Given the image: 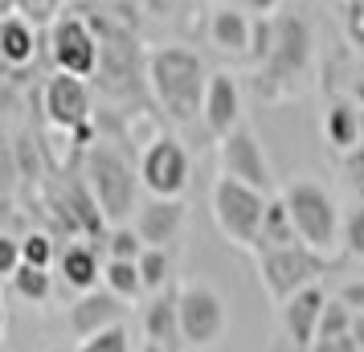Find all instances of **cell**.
I'll list each match as a JSON object with an SVG mask.
<instances>
[{
    "label": "cell",
    "mask_w": 364,
    "mask_h": 352,
    "mask_svg": "<svg viewBox=\"0 0 364 352\" xmlns=\"http://www.w3.org/2000/svg\"><path fill=\"white\" fill-rule=\"evenodd\" d=\"M209 74L213 70H205L200 53H193L188 46H160L148 53V90L176 127H193L205 115Z\"/></svg>",
    "instance_id": "cell-1"
},
{
    "label": "cell",
    "mask_w": 364,
    "mask_h": 352,
    "mask_svg": "<svg viewBox=\"0 0 364 352\" xmlns=\"http://www.w3.org/2000/svg\"><path fill=\"white\" fill-rule=\"evenodd\" d=\"M311 62H315L311 25L299 17V13H279L274 17V50H270L266 66L254 78L258 99L282 102V99L303 95V86L311 78Z\"/></svg>",
    "instance_id": "cell-2"
},
{
    "label": "cell",
    "mask_w": 364,
    "mask_h": 352,
    "mask_svg": "<svg viewBox=\"0 0 364 352\" xmlns=\"http://www.w3.org/2000/svg\"><path fill=\"white\" fill-rule=\"evenodd\" d=\"M41 111H46V119L58 132L86 139V148L99 144V135L90 127L95 111H90V86H86V78H74V74L46 78V86H41Z\"/></svg>",
    "instance_id": "cell-8"
},
{
    "label": "cell",
    "mask_w": 364,
    "mask_h": 352,
    "mask_svg": "<svg viewBox=\"0 0 364 352\" xmlns=\"http://www.w3.org/2000/svg\"><path fill=\"white\" fill-rule=\"evenodd\" d=\"M352 336H356V344H360V352H364V311L356 316V328H352Z\"/></svg>",
    "instance_id": "cell-38"
},
{
    "label": "cell",
    "mask_w": 364,
    "mask_h": 352,
    "mask_svg": "<svg viewBox=\"0 0 364 352\" xmlns=\"http://www.w3.org/2000/svg\"><path fill=\"white\" fill-rule=\"evenodd\" d=\"M217 164H221L225 176L242 181V185L262 188V193H270V197H274V188H279L274 164H270V156H266L262 139L250 132L246 123H242L237 132H230L225 139H217Z\"/></svg>",
    "instance_id": "cell-11"
},
{
    "label": "cell",
    "mask_w": 364,
    "mask_h": 352,
    "mask_svg": "<svg viewBox=\"0 0 364 352\" xmlns=\"http://www.w3.org/2000/svg\"><path fill=\"white\" fill-rule=\"evenodd\" d=\"M58 279L74 291V295H86V291H99L102 283V262L95 246H86V242H70L62 258H58Z\"/></svg>",
    "instance_id": "cell-19"
},
{
    "label": "cell",
    "mask_w": 364,
    "mask_h": 352,
    "mask_svg": "<svg viewBox=\"0 0 364 352\" xmlns=\"http://www.w3.org/2000/svg\"><path fill=\"white\" fill-rule=\"evenodd\" d=\"M328 291L319 283L303 287L299 295H291L287 303H279V324H282V336L291 340L295 352H311L315 340H319V319H323V307H328Z\"/></svg>",
    "instance_id": "cell-12"
},
{
    "label": "cell",
    "mask_w": 364,
    "mask_h": 352,
    "mask_svg": "<svg viewBox=\"0 0 364 352\" xmlns=\"http://www.w3.org/2000/svg\"><path fill=\"white\" fill-rule=\"evenodd\" d=\"M9 287H13V295L17 299H25V303H33V307H46V303L53 299V274L46 267H25L9 279Z\"/></svg>",
    "instance_id": "cell-23"
},
{
    "label": "cell",
    "mask_w": 364,
    "mask_h": 352,
    "mask_svg": "<svg viewBox=\"0 0 364 352\" xmlns=\"http://www.w3.org/2000/svg\"><path fill=\"white\" fill-rule=\"evenodd\" d=\"M139 274H144V287L148 295H160L164 287H172V250H160V246H148L139 254Z\"/></svg>",
    "instance_id": "cell-24"
},
{
    "label": "cell",
    "mask_w": 364,
    "mask_h": 352,
    "mask_svg": "<svg viewBox=\"0 0 364 352\" xmlns=\"http://www.w3.org/2000/svg\"><path fill=\"white\" fill-rule=\"evenodd\" d=\"M102 287L115 291L119 299H127V303H135L139 295H148L135 258H107V262H102Z\"/></svg>",
    "instance_id": "cell-22"
},
{
    "label": "cell",
    "mask_w": 364,
    "mask_h": 352,
    "mask_svg": "<svg viewBox=\"0 0 364 352\" xmlns=\"http://www.w3.org/2000/svg\"><path fill=\"white\" fill-rule=\"evenodd\" d=\"M360 148H364V111H360Z\"/></svg>",
    "instance_id": "cell-40"
},
{
    "label": "cell",
    "mask_w": 364,
    "mask_h": 352,
    "mask_svg": "<svg viewBox=\"0 0 364 352\" xmlns=\"http://www.w3.org/2000/svg\"><path fill=\"white\" fill-rule=\"evenodd\" d=\"M340 299H344L348 307H352V311L360 316V311H364V283H348L344 291H340Z\"/></svg>",
    "instance_id": "cell-36"
},
{
    "label": "cell",
    "mask_w": 364,
    "mask_h": 352,
    "mask_svg": "<svg viewBox=\"0 0 364 352\" xmlns=\"http://www.w3.org/2000/svg\"><path fill=\"white\" fill-rule=\"evenodd\" d=\"M21 267H25V246H21L17 234H4V238H0V274H4V279H13Z\"/></svg>",
    "instance_id": "cell-32"
},
{
    "label": "cell",
    "mask_w": 364,
    "mask_h": 352,
    "mask_svg": "<svg viewBox=\"0 0 364 352\" xmlns=\"http://www.w3.org/2000/svg\"><path fill=\"white\" fill-rule=\"evenodd\" d=\"M21 246H25V262H29V267H46V270H50L53 262L62 258L58 242H53L46 230H29V234L21 238Z\"/></svg>",
    "instance_id": "cell-27"
},
{
    "label": "cell",
    "mask_w": 364,
    "mask_h": 352,
    "mask_svg": "<svg viewBox=\"0 0 364 352\" xmlns=\"http://www.w3.org/2000/svg\"><path fill=\"white\" fill-rule=\"evenodd\" d=\"M282 0H246L250 13H258V17H274V9H279Z\"/></svg>",
    "instance_id": "cell-37"
},
{
    "label": "cell",
    "mask_w": 364,
    "mask_h": 352,
    "mask_svg": "<svg viewBox=\"0 0 364 352\" xmlns=\"http://www.w3.org/2000/svg\"><path fill=\"white\" fill-rule=\"evenodd\" d=\"M184 221H188V209H184L181 197H151V201L139 205L135 230H139V238H144V246L172 250L176 238L184 234Z\"/></svg>",
    "instance_id": "cell-15"
},
{
    "label": "cell",
    "mask_w": 364,
    "mask_h": 352,
    "mask_svg": "<svg viewBox=\"0 0 364 352\" xmlns=\"http://www.w3.org/2000/svg\"><path fill=\"white\" fill-rule=\"evenodd\" d=\"M144 336L164 352H188L181 332V283L164 287L160 295L144 303Z\"/></svg>",
    "instance_id": "cell-16"
},
{
    "label": "cell",
    "mask_w": 364,
    "mask_h": 352,
    "mask_svg": "<svg viewBox=\"0 0 364 352\" xmlns=\"http://www.w3.org/2000/svg\"><path fill=\"white\" fill-rule=\"evenodd\" d=\"M340 181L352 193V201H364V148L340 156Z\"/></svg>",
    "instance_id": "cell-31"
},
{
    "label": "cell",
    "mask_w": 364,
    "mask_h": 352,
    "mask_svg": "<svg viewBox=\"0 0 364 352\" xmlns=\"http://www.w3.org/2000/svg\"><path fill=\"white\" fill-rule=\"evenodd\" d=\"M50 352H66V348H50Z\"/></svg>",
    "instance_id": "cell-41"
},
{
    "label": "cell",
    "mask_w": 364,
    "mask_h": 352,
    "mask_svg": "<svg viewBox=\"0 0 364 352\" xmlns=\"http://www.w3.org/2000/svg\"><path fill=\"white\" fill-rule=\"evenodd\" d=\"M139 352H164V348H160V344H151V340H144V344H139Z\"/></svg>",
    "instance_id": "cell-39"
},
{
    "label": "cell",
    "mask_w": 364,
    "mask_h": 352,
    "mask_svg": "<svg viewBox=\"0 0 364 352\" xmlns=\"http://www.w3.org/2000/svg\"><path fill=\"white\" fill-rule=\"evenodd\" d=\"M311 352H360L356 336H336V340H315Z\"/></svg>",
    "instance_id": "cell-35"
},
{
    "label": "cell",
    "mask_w": 364,
    "mask_h": 352,
    "mask_svg": "<svg viewBox=\"0 0 364 352\" xmlns=\"http://www.w3.org/2000/svg\"><path fill=\"white\" fill-rule=\"evenodd\" d=\"M266 209H270V193L254 185H242L233 176H217L213 188H209V213H213V225L221 230V238L237 246V250H250L258 246V234H262Z\"/></svg>",
    "instance_id": "cell-5"
},
{
    "label": "cell",
    "mask_w": 364,
    "mask_h": 352,
    "mask_svg": "<svg viewBox=\"0 0 364 352\" xmlns=\"http://www.w3.org/2000/svg\"><path fill=\"white\" fill-rule=\"evenodd\" d=\"M340 250H344L348 258L364 262V201H356L344 213V246H340Z\"/></svg>",
    "instance_id": "cell-29"
},
{
    "label": "cell",
    "mask_w": 364,
    "mask_h": 352,
    "mask_svg": "<svg viewBox=\"0 0 364 352\" xmlns=\"http://www.w3.org/2000/svg\"><path fill=\"white\" fill-rule=\"evenodd\" d=\"M352 328H356V311H352V307H348L340 295H336V299H328V307H323V319H319V340L352 336Z\"/></svg>",
    "instance_id": "cell-26"
},
{
    "label": "cell",
    "mask_w": 364,
    "mask_h": 352,
    "mask_svg": "<svg viewBox=\"0 0 364 352\" xmlns=\"http://www.w3.org/2000/svg\"><path fill=\"white\" fill-rule=\"evenodd\" d=\"M360 111L364 107H356L352 99L328 102V111H323V144L331 151L348 156V151L360 148Z\"/></svg>",
    "instance_id": "cell-20"
},
{
    "label": "cell",
    "mask_w": 364,
    "mask_h": 352,
    "mask_svg": "<svg viewBox=\"0 0 364 352\" xmlns=\"http://www.w3.org/2000/svg\"><path fill=\"white\" fill-rule=\"evenodd\" d=\"M344 29H348V41L364 53V0H348L344 9Z\"/></svg>",
    "instance_id": "cell-33"
},
{
    "label": "cell",
    "mask_w": 364,
    "mask_h": 352,
    "mask_svg": "<svg viewBox=\"0 0 364 352\" xmlns=\"http://www.w3.org/2000/svg\"><path fill=\"white\" fill-rule=\"evenodd\" d=\"M295 242H303L299 230H295V218H291V209H287V201H282V193H274V197H270V209H266V221H262V234H258L254 254L282 250V246H295Z\"/></svg>",
    "instance_id": "cell-21"
},
{
    "label": "cell",
    "mask_w": 364,
    "mask_h": 352,
    "mask_svg": "<svg viewBox=\"0 0 364 352\" xmlns=\"http://www.w3.org/2000/svg\"><path fill=\"white\" fill-rule=\"evenodd\" d=\"M82 172H86V188L95 193L102 218L111 225H123L132 221V213H139V164H132L115 144H90L86 148V160H82Z\"/></svg>",
    "instance_id": "cell-3"
},
{
    "label": "cell",
    "mask_w": 364,
    "mask_h": 352,
    "mask_svg": "<svg viewBox=\"0 0 364 352\" xmlns=\"http://www.w3.org/2000/svg\"><path fill=\"white\" fill-rule=\"evenodd\" d=\"M188 176H193V160L176 135H156L139 156V181L148 197H184Z\"/></svg>",
    "instance_id": "cell-10"
},
{
    "label": "cell",
    "mask_w": 364,
    "mask_h": 352,
    "mask_svg": "<svg viewBox=\"0 0 364 352\" xmlns=\"http://www.w3.org/2000/svg\"><path fill=\"white\" fill-rule=\"evenodd\" d=\"M270 50H274V17H258V21H254V41H250L246 62L262 70L266 58H270Z\"/></svg>",
    "instance_id": "cell-30"
},
{
    "label": "cell",
    "mask_w": 364,
    "mask_h": 352,
    "mask_svg": "<svg viewBox=\"0 0 364 352\" xmlns=\"http://www.w3.org/2000/svg\"><path fill=\"white\" fill-rule=\"evenodd\" d=\"M336 258L311 250L307 242H295V246H282V250H262L254 254V267H258V283L266 287V295L279 303H287L291 295H299L303 287L319 283L331 270Z\"/></svg>",
    "instance_id": "cell-6"
},
{
    "label": "cell",
    "mask_w": 364,
    "mask_h": 352,
    "mask_svg": "<svg viewBox=\"0 0 364 352\" xmlns=\"http://www.w3.org/2000/svg\"><path fill=\"white\" fill-rule=\"evenodd\" d=\"M205 132L213 139H225L230 132L242 127V82L233 70H213L209 74V90H205Z\"/></svg>",
    "instance_id": "cell-13"
},
{
    "label": "cell",
    "mask_w": 364,
    "mask_h": 352,
    "mask_svg": "<svg viewBox=\"0 0 364 352\" xmlns=\"http://www.w3.org/2000/svg\"><path fill=\"white\" fill-rule=\"evenodd\" d=\"M66 319H70V332L78 340H86V336H99L107 328H115V324H127V299H119L115 291L99 287V291H86V295H78L70 303Z\"/></svg>",
    "instance_id": "cell-14"
},
{
    "label": "cell",
    "mask_w": 364,
    "mask_h": 352,
    "mask_svg": "<svg viewBox=\"0 0 364 352\" xmlns=\"http://www.w3.org/2000/svg\"><path fill=\"white\" fill-rule=\"evenodd\" d=\"M102 250H107V258H135L139 262V254L148 250V246H144V238H139V230H135L132 221H123V225H111L102 234Z\"/></svg>",
    "instance_id": "cell-25"
},
{
    "label": "cell",
    "mask_w": 364,
    "mask_h": 352,
    "mask_svg": "<svg viewBox=\"0 0 364 352\" xmlns=\"http://www.w3.org/2000/svg\"><path fill=\"white\" fill-rule=\"evenodd\" d=\"M50 62L58 74L90 78L102 66V37L82 17H58L50 29Z\"/></svg>",
    "instance_id": "cell-9"
},
{
    "label": "cell",
    "mask_w": 364,
    "mask_h": 352,
    "mask_svg": "<svg viewBox=\"0 0 364 352\" xmlns=\"http://www.w3.org/2000/svg\"><path fill=\"white\" fill-rule=\"evenodd\" d=\"M0 62L13 70H25L37 62V25L21 13H9L0 21Z\"/></svg>",
    "instance_id": "cell-18"
},
{
    "label": "cell",
    "mask_w": 364,
    "mask_h": 352,
    "mask_svg": "<svg viewBox=\"0 0 364 352\" xmlns=\"http://www.w3.org/2000/svg\"><path fill=\"white\" fill-rule=\"evenodd\" d=\"M282 201H287L291 218H295L299 238L311 250L336 258V250L344 246V213H340V205H336V197L328 188L319 181H311V176H295V181L282 185Z\"/></svg>",
    "instance_id": "cell-4"
},
{
    "label": "cell",
    "mask_w": 364,
    "mask_h": 352,
    "mask_svg": "<svg viewBox=\"0 0 364 352\" xmlns=\"http://www.w3.org/2000/svg\"><path fill=\"white\" fill-rule=\"evenodd\" d=\"M205 33H209V46H213V50L233 53V58H246L250 41H254V21H250V13L233 9V4H217L213 13H209Z\"/></svg>",
    "instance_id": "cell-17"
},
{
    "label": "cell",
    "mask_w": 364,
    "mask_h": 352,
    "mask_svg": "<svg viewBox=\"0 0 364 352\" xmlns=\"http://www.w3.org/2000/svg\"><path fill=\"white\" fill-rule=\"evenodd\" d=\"M74 352H132V328L115 324V328H107L99 336H86V340H78Z\"/></svg>",
    "instance_id": "cell-28"
},
{
    "label": "cell",
    "mask_w": 364,
    "mask_h": 352,
    "mask_svg": "<svg viewBox=\"0 0 364 352\" xmlns=\"http://www.w3.org/2000/svg\"><path fill=\"white\" fill-rule=\"evenodd\" d=\"M17 13L21 17H29L33 25H41V21H50L53 13H58V0H21Z\"/></svg>",
    "instance_id": "cell-34"
},
{
    "label": "cell",
    "mask_w": 364,
    "mask_h": 352,
    "mask_svg": "<svg viewBox=\"0 0 364 352\" xmlns=\"http://www.w3.org/2000/svg\"><path fill=\"white\" fill-rule=\"evenodd\" d=\"M181 332L188 352H213L230 332V307L225 295L205 279L181 283Z\"/></svg>",
    "instance_id": "cell-7"
}]
</instances>
